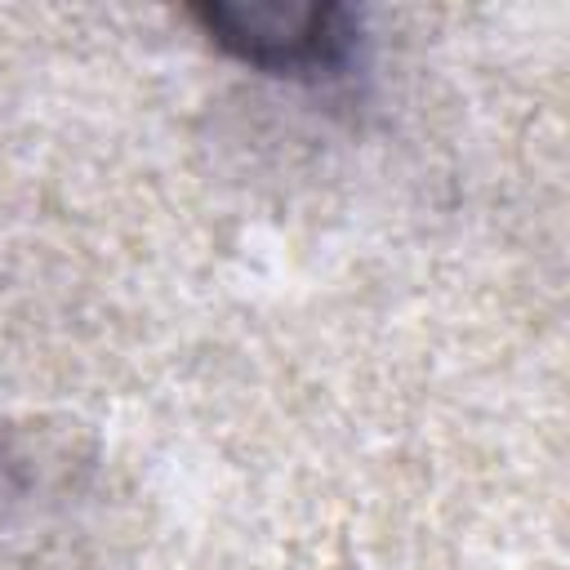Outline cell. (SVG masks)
<instances>
[{"label":"cell","instance_id":"6da1fadb","mask_svg":"<svg viewBox=\"0 0 570 570\" xmlns=\"http://www.w3.org/2000/svg\"><path fill=\"white\" fill-rule=\"evenodd\" d=\"M209 40L272 76H321L347 62L356 36L338 4H205L196 9Z\"/></svg>","mask_w":570,"mask_h":570}]
</instances>
